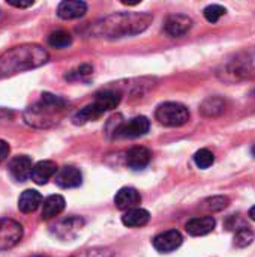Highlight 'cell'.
Wrapping results in <instances>:
<instances>
[{
	"instance_id": "obj_1",
	"label": "cell",
	"mask_w": 255,
	"mask_h": 257,
	"mask_svg": "<svg viewBox=\"0 0 255 257\" xmlns=\"http://www.w3.org/2000/svg\"><path fill=\"white\" fill-rule=\"evenodd\" d=\"M153 17L149 12H119L98 21L90 32L99 38H125L144 32Z\"/></svg>"
},
{
	"instance_id": "obj_2",
	"label": "cell",
	"mask_w": 255,
	"mask_h": 257,
	"mask_svg": "<svg viewBox=\"0 0 255 257\" xmlns=\"http://www.w3.org/2000/svg\"><path fill=\"white\" fill-rule=\"evenodd\" d=\"M48 51L38 44H23L5 51L0 56V77H11L45 65Z\"/></svg>"
},
{
	"instance_id": "obj_3",
	"label": "cell",
	"mask_w": 255,
	"mask_h": 257,
	"mask_svg": "<svg viewBox=\"0 0 255 257\" xmlns=\"http://www.w3.org/2000/svg\"><path fill=\"white\" fill-rule=\"evenodd\" d=\"M66 108V101L62 96H56L53 93H42L41 99L29 107L24 113V119L29 125L47 128L53 125L60 114Z\"/></svg>"
},
{
	"instance_id": "obj_4",
	"label": "cell",
	"mask_w": 255,
	"mask_h": 257,
	"mask_svg": "<svg viewBox=\"0 0 255 257\" xmlns=\"http://www.w3.org/2000/svg\"><path fill=\"white\" fill-rule=\"evenodd\" d=\"M155 116L164 126L177 128L188 123L189 110L180 102H164L156 108Z\"/></svg>"
},
{
	"instance_id": "obj_5",
	"label": "cell",
	"mask_w": 255,
	"mask_h": 257,
	"mask_svg": "<svg viewBox=\"0 0 255 257\" xmlns=\"http://www.w3.org/2000/svg\"><path fill=\"white\" fill-rule=\"evenodd\" d=\"M150 130V120L146 116H137L129 119L128 122H122L113 133L114 137L122 139H137L147 134Z\"/></svg>"
},
{
	"instance_id": "obj_6",
	"label": "cell",
	"mask_w": 255,
	"mask_h": 257,
	"mask_svg": "<svg viewBox=\"0 0 255 257\" xmlns=\"http://www.w3.org/2000/svg\"><path fill=\"white\" fill-rule=\"evenodd\" d=\"M23 239V226L11 218H0V250L14 248Z\"/></svg>"
},
{
	"instance_id": "obj_7",
	"label": "cell",
	"mask_w": 255,
	"mask_h": 257,
	"mask_svg": "<svg viewBox=\"0 0 255 257\" xmlns=\"http://www.w3.org/2000/svg\"><path fill=\"white\" fill-rule=\"evenodd\" d=\"M192 20L188 17V15H183V14H174V15H170L167 20H165V24H164V30L168 36H173V38H182L185 36L191 27H192Z\"/></svg>"
},
{
	"instance_id": "obj_8",
	"label": "cell",
	"mask_w": 255,
	"mask_h": 257,
	"mask_svg": "<svg viewBox=\"0 0 255 257\" xmlns=\"http://www.w3.org/2000/svg\"><path fill=\"white\" fill-rule=\"evenodd\" d=\"M183 242V236L177 230H167L153 238V247L159 253H171Z\"/></svg>"
},
{
	"instance_id": "obj_9",
	"label": "cell",
	"mask_w": 255,
	"mask_h": 257,
	"mask_svg": "<svg viewBox=\"0 0 255 257\" xmlns=\"http://www.w3.org/2000/svg\"><path fill=\"white\" fill-rule=\"evenodd\" d=\"M54 182H56L57 187H60L63 190L77 188L83 182V175H81V172L77 167L65 166L60 170H57V173L54 176Z\"/></svg>"
},
{
	"instance_id": "obj_10",
	"label": "cell",
	"mask_w": 255,
	"mask_h": 257,
	"mask_svg": "<svg viewBox=\"0 0 255 257\" xmlns=\"http://www.w3.org/2000/svg\"><path fill=\"white\" fill-rule=\"evenodd\" d=\"M32 169L33 163L29 157L26 155H18L15 157L11 164H9V173L17 182H24L32 176Z\"/></svg>"
},
{
	"instance_id": "obj_11",
	"label": "cell",
	"mask_w": 255,
	"mask_h": 257,
	"mask_svg": "<svg viewBox=\"0 0 255 257\" xmlns=\"http://www.w3.org/2000/svg\"><path fill=\"white\" fill-rule=\"evenodd\" d=\"M84 226V221L83 218L80 217H69V218H65V220H60L56 226H53V232L57 238L60 239H69L72 236H75V233L78 230H81V227Z\"/></svg>"
},
{
	"instance_id": "obj_12",
	"label": "cell",
	"mask_w": 255,
	"mask_h": 257,
	"mask_svg": "<svg viewBox=\"0 0 255 257\" xmlns=\"http://www.w3.org/2000/svg\"><path fill=\"white\" fill-rule=\"evenodd\" d=\"M87 12V3L80 0H65L57 6V15L62 20H75L81 18Z\"/></svg>"
},
{
	"instance_id": "obj_13",
	"label": "cell",
	"mask_w": 255,
	"mask_h": 257,
	"mask_svg": "<svg viewBox=\"0 0 255 257\" xmlns=\"http://www.w3.org/2000/svg\"><path fill=\"white\" fill-rule=\"evenodd\" d=\"M57 173V166L54 161L50 160H44L39 161L33 166L32 169V181L38 185H45L51 178H54Z\"/></svg>"
},
{
	"instance_id": "obj_14",
	"label": "cell",
	"mask_w": 255,
	"mask_h": 257,
	"mask_svg": "<svg viewBox=\"0 0 255 257\" xmlns=\"http://www.w3.org/2000/svg\"><path fill=\"white\" fill-rule=\"evenodd\" d=\"M114 203H116V206H117L119 209H122V211H129V209L137 208V206L141 203V196H140V193H138L135 188L125 187V188H120L119 193L116 194Z\"/></svg>"
},
{
	"instance_id": "obj_15",
	"label": "cell",
	"mask_w": 255,
	"mask_h": 257,
	"mask_svg": "<svg viewBox=\"0 0 255 257\" xmlns=\"http://www.w3.org/2000/svg\"><path fill=\"white\" fill-rule=\"evenodd\" d=\"M215 226H216L215 218L210 215H206V217H195L189 220L185 229L191 236H204V235H209L215 229Z\"/></svg>"
},
{
	"instance_id": "obj_16",
	"label": "cell",
	"mask_w": 255,
	"mask_h": 257,
	"mask_svg": "<svg viewBox=\"0 0 255 257\" xmlns=\"http://www.w3.org/2000/svg\"><path fill=\"white\" fill-rule=\"evenodd\" d=\"M152 160V154L147 148L135 146L128 151L126 154V166L132 170H141L149 166Z\"/></svg>"
},
{
	"instance_id": "obj_17",
	"label": "cell",
	"mask_w": 255,
	"mask_h": 257,
	"mask_svg": "<svg viewBox=\"0 0 255 257\" xmlns=\"http://www.w3.org/2000/svg\"><path fill=\"white\" fill-rule=\"evenodd\" d=\"M65 199L59 194H53L50 197H47L42 203V212L41 217L42 220H51L57 215H60L65 209Z\"/></svg>"
},
{
	"instance_id": "obj_18",
	"label": "cell",
	"mask_w": 255,
	"mask_h": 257,
	"mask_svg": "<svg viewBox=\"0 0 255 257\" xmlns=\"http://www.w3.org/2000/svg\"><path fill=\"white\" fill-rule=\"evenodd\" d=\"M42 205V196L36 190H26L18 199V209L24 214L35 212Z\"/></svg>"
},
{
	"instance_id": "obj_19",
	"label": "cell",
	"mask_w": 255,
	"mask_h": 257,
	"mask_svg": "<svg viewBox=\"0 0 255 257\" xmlns=\"http://www.w3.org/2000/svg\"><path fill=\"white\" fill-rule=\"evenodd\" d=\"M120 102V93L114 92V90H104L96 93V98L93 101L95 107L104 114L105 111H110L113 108H116Z\"/></svg>"
},
{
	"instance_id": "obj_20",
	"label": "cell",
	"mask_w": 255,
	"mask_h": 257,
	"mask_svg": "<svg viewBox=\"0 0 255 257\" xmlns=\"http://www.w3.org/2000/svg\"><path fill=\"white\" fill-rule=\"evenodd\" d=\"M149 220H150V214H149V211H146L143 208L129 209L122 217V223L126 227H143L149 223Z\"/></svg>"
},
{
	"instance_id": "obj_21",
	"label": "cell",
	"mask_w": 255,
	"mask_h": 257,
	"mask_svg": "<svg viewBox=\"0 0 255 257\" xmlns=\"http://www.w3.org/2000/svg\"><path fill=\"white\" fill-rule=\"evenodd\" d=\"M72 44V36L66 30H56L48 36V45L57 50L68 48Z\"/></svg>"
},
{
	"instance_id": "obj_22",
	"label": "cell",
	"mask_w": 255,
	"mask_h": 257,
	"mask_svg": "<svg viewBox=\"0 0 255 257\" xmlns=\"http://www.w3.org/2000/svg\"><path fill=\"white\" fill-rule=\"evenodd\" d=\"M99 116H102V113L95 107V104H89L86 107H83L75 116H74V123L75 125H83V123H87L90 120H95L98 119Z\"/></svg>"
},
{
	"instance_id": "obj_23",
	"label": "cell",
	"mask_w": 255,
	"mask_h": 257,
	"mask_svg": "<svg viewBox=\"0 0 255 257\" xmlns=\"http://www.w3.org/2000/svg\"><path fill=\"white\" fill-rule=\"evenodd\" d=\"M224 105L225 104H224L222 99H219V98H210V99H207L203 104L201 111L206 116H215V114H219V113L224 111Z\"/></svg>"
},
{
	"instance_id": "obj_24",
	"label": "cell",
	"mask_w": 255,
	"mask_h": 257,
	"mask_svg": "<svg viewBox=\"0 0 255 257\" xmlns=\"http://www.w3.org/2000/svg\"><path fill=\"white\" fill-rule=\"evenodd\" d=\"M254 238V232H252L249 227L240 229V230L236 232V235H234V245H236L237 248H245V247H248V245L252 244Z\"/></svg>"
},
{
	"instance_id": "obj_25",
	"label": "cell",
	"mask_w": 255,
	"mask_h": 257,
	"mask_svg": "<svg viewBox=\"0 0 255 257\" xmlns=\"http://www.w3.org/2000/svg\"><path fill=\"white\" fill-rule=\"evenodd\" d=\"M194 161L198 169H209L215 163V155L209 149H200L194 155Z\"/></svg>"
},
{
	"instance_id": "obj_26",
	"label": "cell",
	"mask_w": 255,
	"mask_h": 257,
	"mask_svg": "<svg viewBox=\"0 0 255 257\" xmlns=\"http://www.w3.org/2000/svg\"><path fill=\"white\" fill-rule=\"evenodd\" d=\"M225 8L221 6V5H209L206 9H204V18L209 21V23H216L221 20V17L225 15Z\"/></svg>"
},
{
	"instance_id": "obj_27",
	"label": "cell",
	"mask_w": 255,
	"mask_h": 257,
	"mask_svg": "<svg viewBox=\"0 0 255 257\" xmlns=\"http://www.w3.org/2000/svg\"><path fill=\"white\" fill-rule=\"evenodd\" d=\"M225 227H227V230H234V232H239L240 229H245V227H248V224H246V221L240 217V215H231L228 220H227V223H225Z\"/></svg>"
},
{
	"instance_id": "obj_28",
	"label": "cell",
	"mask_w": 255,
	"mask_h": 257,
	"mask_svg": "<svg viewBox=\"0 0 255 257\" xmlns=\"http://www.w3.org/2000/svg\"><path fill=\"white\" fill-rule=\"evenodd\" d=\"M207 208L209 209H212V211H221V209H224V208H227V205H228V199L227 197H221V196H218V197H212L210 200H207Z\"/></svg>"
},
{
	"instance_id": "obj_29",
	"label": "cell",
	"mask_w": 255,
	"mask_h": 257,
	"mask_svg": "<svg viewBox=\"0 0 255 257\" xmlns=\"http://www.w3.org/2000/svg\"><path fill=\"white\" fill-rule=\"evenodd\" d=\"M92 71H93V68H92L90 65H81V66L77 68L75 71H71V74L66 75V78H68V77H69V78H80V77H83V75H89Z\"/></svg>"
},
{
	"instance_id": "obj_30",
	"label": "cell",
	"mask_w": 255,
	"mask_h": 257,
	"mask_svg": "<svg viewBox=\"0 0 255 257\" xmlns=\"http://www.w3.org/2000/svg\"><path fill=\"white\" fill-rule=\"evenodd\" d=\"M11 149H9V145L5 142V140H0V163L5 161L9 155Z\"/></svg>"
},
{
	"instance_id": "obj_31",
	"label": "cell",
	"mask_w": 255,
	"mask_h": 257,
	"mask_svg": "<svg viewBox=\"0 0 255 257\" xmlns=\"http://www.w3.org/2000/svg\"><path fill=\"white\" fill-rule=\"evenodd\" d=\"M107 253L104 250H89V251H83L80 256L77 257H105Z\"/></svg>"
},
{
	"instance_id": "obj_32",
	"label": "cell",
	"mask_w": 255,
	"mask_h": 257,
	"mask_svg": "<svg viewBox=\"0 0 255 257\" xmlns=\"http://www.w3.org/2000/svg\"><path fill=\"white\" fill-rule=\"evenodd\" d=\"M9 5L11 6H15V8H29V6H32L33 5V2H27V3H15V2H9Z\"/></svg>"
},
{
	"instance_id": "obj_33",
	"label": "cell",
	"mask_w": 255,
	"mask_h": 257,
	"mask_svg": "<svg viewBox=\"0 0 255 257\" xmlns=\"http://www.w3.org/2000/svg\"><path fill=\"white\" fill-rule=\"evenodd\" d=\"M249 218H251L252 221H255V205L249 209Z\"/></svg>"
},
{
	"instance_id": "obj_34",
	"label": "cell",
	"mask_w": 255,
	"mask_h": 257,
	"mask_svg": "<svg viewBox=\"0 0 255 257\" xmlns=\"http://www.w3.org/2000/svg\"><path fill=\"white\" fill-rule=\"evenodd\" d=\"M32 257H45V256H32Z\"/></svg>"
},
{
	"instance_id": "obj_35",
	"label": "cell",
	"mask_w": 255,
	"mask_h": 257,
	"mask_svg": "<svg viewBox=\"0 0 255 257\" xmlns=\"http://www.w3.org/2000/svg\"><path fill=\"white\" fill-rule=\"evenodd\" d=\"M254 154H255V148H254Z\"/></svg>"
}]
</instances>
